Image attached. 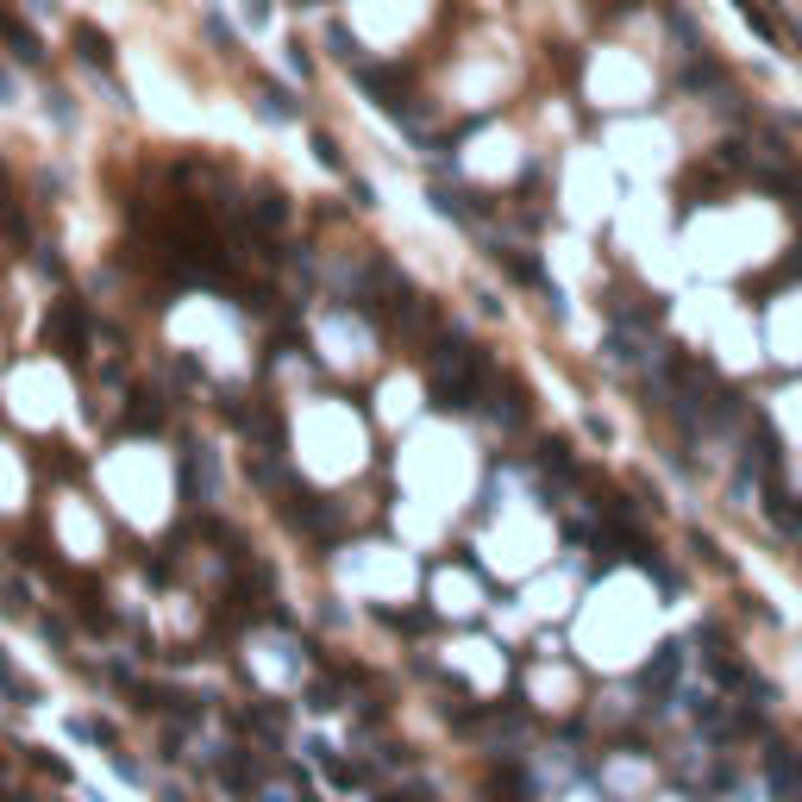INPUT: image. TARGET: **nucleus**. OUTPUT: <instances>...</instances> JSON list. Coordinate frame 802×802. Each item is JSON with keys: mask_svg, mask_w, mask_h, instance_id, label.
I'll use <instances>...</instances> for the list:
<instances>
[{"mask_svg": "<svg viewBox=\"0 0 802 802\" xmlns=\"http://www.w3.org/2000/svg\"><path fill=\"white\" fill-rule=\"evenodd\" d=\"M796 220H802V195H796Z\"/></svg>", "mask_w": 802, "mask_h": 802, "instance_id": "nucleus-2", "label": "nucleus"}, {"mask_svg": "<svg viewBox=\"0 0 802 802\" xmlns=\"http://www.w3.org/2000/svg\"><path fill=\"white\" fill-rule=\"evenodd\" d=\"M765 777H771L777 802H802V752L796 746H771L765 752Z\"/></svg>", "mask_w": 802, "mask_h": 802, "instance_id": "nucleus-1", "label": "nucleus"}]
</instances>
